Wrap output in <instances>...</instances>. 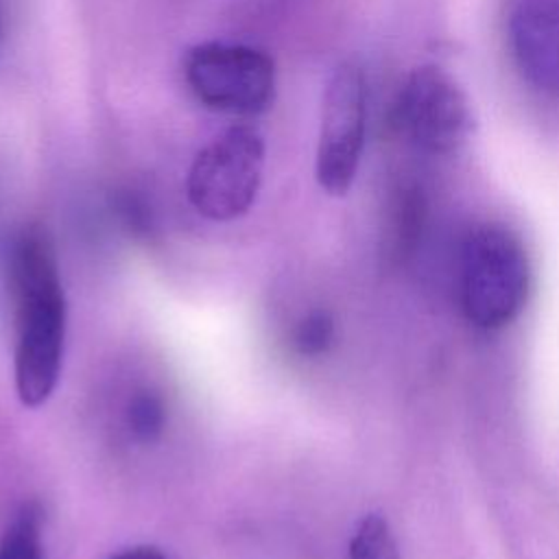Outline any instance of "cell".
Segmentation results:
<instances>
[{"label":"cell","instance_id":"10","mask_svg":"<svg viewBox=\"0 0 559 559\" xmlns=\"http://www.w3.org/2000/svg\"><path fill=\"white\" fill-rule=\"evenodd\" d=\"M127 428L135 441L151 445L166 428V404L159 393L151 389H140L129 397L127 404Z\"/></svg>","mask_w":559,"mask_h":559},{"label":"cell","instance_id":"2","mask_svg":"<svg viewBox=\"0 0 559 559\" xmlns=\"http://www.w3.org/2000/svg\"><path fill=\"white\" fill-rule=\"evenodd\" d=\"M528 258L502 225L474 227L459 258V301L465 319L480 330H500L513 323L528 295Z\"/></svg>","mask_w":559,"mask_h":559},{"label":"cell","instance_id":"8","mask_svg":"<svg viewBox=\"0 0 559 559\" xmlns=\"http://www.w3.org/2000/svg\"><path fill=\"white\" fill-rule=\"evenodd\" d=\"M41 509L26 502L0 537V559H41Z\"/></svg>","mask_w":559,"mask_h":559},{"label":"cell","instance_id":"1","mask_svg":"<svg viewBox=\"0 0 559 559\" xmlns=\"http://www.w3.org/2000/svg\"><path fill=\"white\" fill-rule=\"evenodd\" d=\"M7 286L13 310V380L20 402L37 408L57 389L68 306L52 238L41 225L24 227L7 255Z\"/></svg>","mask_w":559,"mask_h":559},{"label":"cell","instance_id":"6","mask_svg":"<svg viewBox=\"0 0 559 559\" xmlns=\"http://www.w3.org/2000/svg\"><path fill=\"white\" fill-rule=\"evenodd\" d=\"M395 124L421 151L445 155L472 131V111L459 83L437 66L415 68L395 103Z\"/></svg>","mask_w":559,"mask_h":559},{"label":"cell","instance_id":"9","mask_svg":"<svg viewBox=\"0 0 559 559\" xmlns=\"http://www.w3.org/2000/svg\"><path fill=\"white\" fill-rule=\"evenodd\" d=\"M347 559H400L397 542L384 515L367 513L354 528Z\"/></svg>","mask_w":559,"mask_h":559},{"label":"cell","instance_id":"7","mask_svg":"<svg viewBox=\"0 0 559 559\" xmlns=\"http://www.w3.org/2000/svg\"><path fill=\"white\" fill-rule=\"evenodd\" d=\"M507 31L522 76L539 92L559 94V0H513Z\"/></svg>","mask_w":559,"mask_h":559},{"label":"cell","instance_id":"3","mask_svg":"<svg viewBox=\"0 0 559 559\" xmlns=\"http://www.w3.org/2000/svg\"><path fill=\"white\" fill-rule=\"evenodd\" d=\"M264 173V140L247 124L229 127L194 157L188 199L210 221H234L253 205Z\"/></svg>","mask_w":559,"mask_h":559},{"label":"cell","instance_id":"12","mask_svg":"<svg viewBox=\"0 0 559 559\" xmlns=\"http://www.w3.org/2000/svg\"><path fill=\"white\" fill-rule=\"evenodd\" d=\"M334 343V319L325 310L308 312L293 330V347L299 356L314 358L325 354Z\"/></svg>","mask_w":559,"mask_h":559},{"label":"cell","instance_id":"13","mask_svg":"<svg viewBox=\"0 0 559 559\" xmlns=\"http://www.w3.org/2000/svg\"><path fill=\"white\" fill-rule=\"evenodd\" d=\"M111 559H168V557L155 546H131L116 552Z\"/></svg>","mask_w":559,"mask_h":559},{"label":"cell","instance_id":"5","mask_svg":"<svg viewBox=\"0 0 559 559\" xmlns=\"http://www.w3.org/2000/svg\"><path fill=\"white\" fill-rule=\"evenodd\" d=\"M365 76L354 63H343L332 72L323 92L314 164L319 186L332 197H343L354 183L365 144Z\"/></svg>","mask_w":559,"mask_h":559},{"label":"cell","instance_id":"11","mask_svg":"<svg viewBox=\"0 0 559 559\" xmlns=\"http://www.w3.org/2000/svg\"><path fill=\"white\" fill-rule=\"evenodd\" d=\"M424 197L417 188H402L393 205V247L397 253H404L421 231L424 223Z\"/></svg>","mask_w":559,"mask_h":559},{"label":"cell","instance_id":"4","mask_svg":"<svg viewBox=\"0 0 559 559\" xmlns=\"http://www.w3.org/2000/svg\"><path fill=\"white\" fill-rule=\"evenodd\" d=\"M183 74L194 98L221 114L255 116L275 96V66L269 55L249 46L205 41L188 50Z\"/></svg>","mask_w":559,"mask_h":559}]
</instances>
